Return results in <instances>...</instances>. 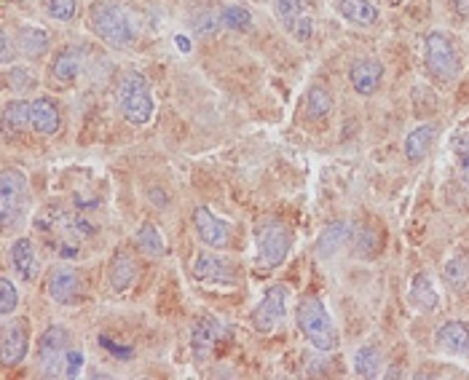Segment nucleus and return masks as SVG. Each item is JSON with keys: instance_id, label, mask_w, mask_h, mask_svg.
Returning <instances> with one entry per match:
<instances>
[{"instance_id": "f257e3e1", "label": "nucleus", "mask_w": 469, "mask_h": 380, "mask_svg": "<svg viewBox=\"0 0 469 380\" xmlns=\"http://www.w3.org/2000/svg\"><path fill=\"white\" fill-rule=\"evenodd\" d=\"M35 228L44 236L46 247L54 255H59V258H75L81 244H83V239H86L83 233H89V225L83 219L64 212L57 204H52V207L38 212Z\"/></svg>"}, {"instance_id": "f03ea898", "label": "nucleus", "mask_w": 469, "mask_h": 380, "mask_svg": "<svg viewBox=\"0 0 469 380\" xmlns=\"http://www.w3.org/2000/svg\"><path fill=\"white\" fill-rule=\"evenodd\" d=\"M295 325L319 354H330L338 348V340H341L338 329H336V322H333L327 306L319 297H308L298 306Z\"/></svg>"}, {"instance_id": "7ed1b4c3", "label": "nucleus", "mask_w": 469, "mask_h": 380, "mask_svg": "<svg viewBox=\"0 0 469 380\" xmlns=\"http://www.w3.org/2000/svg\"><path fill=\"white\" fill-rule=\"evenodd\" d=\"M89 24L100 41L116 49H126L134 44V24L116 0H94L89 8Z\"/></svg>"}, {"instance_id": "20e7f679", "label": "nucleus", "mask_w": 469, "mask_h": 380, "mask_svg": "<svg viewBox=\"0 0 469 380\" xmlns=\"http://www.w3.org/2000/svg\"><path fill=\"white\" fill-rule=\"evenodd\" d=\"M116 102L121 115L132 123V126H145L153 115V94H151V83L142 73H123L118 81Z\"/></svg>"}, {"instance_id": "39448f33", "label": "nucleus", "mask_w": 469, "mask_h": 380, "mask_svg": "<svg viewBox=\"0 0 469 380\" xmlns=\"http://www.w3.org/2000/svg\"><path fill=\"white\" fill-rule=\"evenodd\" d=\"M255 244H258V266L260 268H277L288 260L293 236L290 228L279 219H266L255 230Z\"/></svg>"}, {"instance_id": "423d86ee", "label": "nucleus", "mask_w": 469, "mask_h": 380, "mask_svg": "<svg viewBox=\"0 0 469 380\" xmlns=\"http://www.w3.org/2000/svg\"><path fill=\"white\" fill-rule=\"evenodd\" d=\"M27 177L22 169H3L0 174V222L14 228L27 212Z\"/></svg>"}, {"instance_id": "0eeeda50", "label": "nucleus", "mask_w": 469, "mask_h": 380, "mask_svg": "<svg viewBox=\"0 0 469 380\" xmlns=\"http://www.w3.org/2000/svg\"><path fill=\"white\" fill-rule=\"evenodd\" d=\"M38 362L46 378L67 375L70 365V332L64 326H49L38 340Z\"/></svg>"}, {"instance_id": "6e6552de", "label": "nucleus", "mask_w": 469, "mask_h": 380, "mask_svg": "<svg viewBox=\"0 0 469 380\" xmlns=\"http://www.w3.org/2000/svg\"><path fill=\"white\" fill-rule=\"evenodd\" d=\"M424 62L429 73L440 81H454L462 70V59L454 41L445 33H429L424 44Z\"/></svg>"}, {"instance_id": "1a4fd4ad", "label": "nucleus", "mask_w": 469, "mask_h": 380, "mask_svg": "<svg viewBox=\"0 0 469 380\" xmlns=\"http://www.w3.org/2000/svg\"><path fill=\"white\" fill-rule=\"evenodd\" d=\"M288 297H290V292H288L285 284L271 287L263 295V300L255 306L252 317H249L252 329H258V332H274L277 326L282 325L288 319Z\"/></svg>"}, {"instance_id": "9d476101", "label": "nucleus", "mask_w": 469, "mask_h": 380, "mask_svg": "<svg viewBox=\"0 0 469 380\" xmlns=\"http://www.w3.org/2000/svg\"><path fill=\"white\" fill-rule=\"evenodd\" d=\"M193 228H196V236L201 239V244H207L210 249H229L231 247V225L218 215H212V209L196 207L193 209Z\"/></svg>"}, {"instance_id": "9b49d317", "label": "nucleus", "mask_w": 469, "mask_h": 380, "mask_svg": "<svg viewBox=\"0 0 469 380\" xmlns=\"http://www.w3.org/2000/svg\"><path fill=\"white\" fill-rule=\"evenodd\" d=\"M27 346H30V332L22 319L3 325V332H0V362H3V367L19 365L27 356Z\"/></svg>"}, {"instance_id": "f8f14e48", "label": "nucleus", "mask_w": 469, "mask_h": 380, "mask_svg": "<svg viewBox=\"0 0 469 380\" xmlns=\"http://www.w3.org/2000/svg\"><path fill=\"white\" fill-rule=\"evenodd\" d=\"M274 14L298 41H308L311 38L314 24H311L306 0H274Z\"/></svg>"}, {"instance_id": "ddd939ff", "label": "nucleus", "mask_w": 469, "mask_h": 380, "mask_svg": "<svg viewBox=\"0 0 469 380\" xmlns=\"http://www.w3.org/2000/svg\"><path fill=\"white\" fill-rule=\"evenodd\" d=\"M8 258H11V268L16 271V276L22 281H27V284L38 281V276H41V255H38V249H35V244L30 239H24V236L16 239L11 244Z\"/></svg>"}, {"instance_id": "4468645a", "label": "nucleus", "mask_w": 469, "mask_h": 380, "mask_svg": "<svg viewBox=\"0 0 469 380\" xmlns=\"http://www.w3.org/2000/svg\"><path fill=\"white\" fill-rule=\"evenodd\" d=\"M193 276L199 281H212V284H234L236 268L231 266V260L212 255V252H201L193 260Z\"/></svg>"}, {"instance_id": "2eb2a0df", "label": "nucleus", "mask_w": 469, "mask_h": 380, "mask_svg": "<svg viewBox=\"0 0 469 380\" xmlns=\"http://www.w3.org/2000/svg\"><path fill=\"white\" fill-rule=\"evenodd\" d=\"M349 81L357 94L370 97L378 92V86L384 81V64L378 59H357L349 67Z\"/></svg>"}, {"instance_id": "dca6fc26", "label": "nucleus", "mask_w": 469, "mask_h": 380, "mask_svg": "<svg viewBox=\"0 0 469 380\" xmlns=\"http://www.w3.org/2000/svg\"><path fill=\"white\" fill-rule=\"evenodd\" d=\"M30 105H33V110H30V126H33V132H38L44 137H54L59 129H62V115H59L57 102L49 100V97H38Z\"/></svg>"}, {"instance_id": "f3484780", "label": "nucleus", "mask_w": 469, "mask_h": 380, "mask_svg": "<svg viewBox=\"0 0 469 380\" xmlns=\"http://www.w3.org/2000/svg\"><path fill=\"white\" fill-rule=\"evenodd\" d=\"M220 337H223V326H220L218 319H210V317L199 319V322L193 325V329H191V346H193L196 359L204 362V359L212 354V348L218 346Z\"/></svg>"}, {"instance_id": "a211bd4d", "label": "nucleus", "mask_w": 469, "mask_h": 380, "mask_svg": "<svg viewBox=\"0 0 469 380\" xmlns=\"http://www.w3.org/2000/svg\"><path fill=\"white\" fill-rule=\"evenodd\" d=\"M352 239V225L347 222V219H336V222H330L322 233H319V239H317V258H322V260H330V258H336L338 252H341V247L347 244Z\"/></svg>"}, {"instance_id": "6ab92c4d", "label": "nucleus", "mask_w": 469, "mask_h": 380, "mask_svg": "<svg viewBox=\"0 0 469 380\" xmlns=\"http://www.w3.org/2000/svg\"><path fill=\"white\" fill-rule=\"evenodd\" d=\"M435 343L448 351V354H456V356H469V326L464 322H445V325L437 326L435 332Z\"/></svg>"}, {"instance_id": "aec40b11", "label": "nucleus", "mask_w": 469, "mask_h": 380, "mask_svg": "<svg viewBox=\"0 0 469 380\" xmlns=\"http://www.w3.org/2000/svg\"><path fill=\"white\" fill-rule=\"evenodd\" d=\"M83 62H86V49L83 46H67L62 49L52 64V78L59 83H73L81 70H83Z\"/></svg>"}, {"instance_id": "412c9836", "label": "nucleus", "mask_w": 469, "mask_h": 380, "mask_svg": "<svg viewBox=\"0 0 469 380\" xmlns=\"http://www.w3.org/2000/svg\"><path fill=\"white\" fill-rule=\"evenodd\" d=\"M78 289H81V278L67 266H57L49 276V297L54 303H73Z\"/></svg>"}, {"instance_id": "4be33fe9", "label": "nucleus", "mask_w": 469, "mask_h": 380, "mask_svg": "<svg viewBox=\"0 0 469 380\" xmlns=\"http://www.w3.org/2000/svg\"><path fill=\"white\" fill-rule=\"evenodd\" d=\"M408 300H411L413 308H418L421 314H432L440 303V295L432 284V276L426 271L415 273L411 281V289H408Z\"/></svg>"}, {"instance_id": "5701e85b", "label": "nucleus", "mask_w": 469, "mask_h": 380, "mask_svg": "<svg viewBox=\"0 0 469 380\" xmlns=\"http://www.w3.org/2000/svg\"><path fill=\"white\" fill-rule=\"evenodd\" d=\"M435 137H437V123H418L405 137V159L411 163L424 161L432 142H435Z\"/></svg>"}, {"instance_id": "b1692460", "label": "nucleus", "mask_w": 469, "mask_h": 380, "mask_svg": "<svg viewBox=\"0 0 469 380\" xmlns=\"http://www.w3.org/2000/svg\"><path fill=\"white\" fill-rule=\"evenodd\" d=\"M49 41H52L49 33L41 30V27H22L16 33V49L27 59H38V56L46 54L49 52Z\"/></svg>"}, {"instance_id": "393cba45", "label": "nucleus", "mask_w": 469, "mask_h": 380, "mask_svg": "<svg viewBox=\"0 0 469 380\" xmlns=\"http://www.w3.org/2000/svg\"><path fill=\"white\" fill-rule=\"evenodd\" d=\"M338 11L347 22L359 27H373L378 22V8L370 0H338Z\"/></svg>"}, {"instance_id": "a878e982", "label": "nucleus", "mask_w": 469, "mask_h": 380, "mask_svg": "<svg viewBox=\"0 0 469 380\" xmlns=\"http://www.w3.org/2000/svg\"><path fill=\"white\" fill-rule=\"evenodd\" d=\"M108 278H111V287L116 292H126L134 284V278H137V263H134V258L116 255L113 263H111V268H108Z\"/></svg>"}, {"instance_id": "bb28decb", "label": "nucleus", "mask_w": 469, "mask_h": 380, "mask_svg": "<svg viewBox=\"0 0 469 380\" xmlns=\"http://www.w3.org/2000/svg\"><path fill=\"white\" fill-rule=\"evenodd\" d=\"M443 278L456 295H469V258H451L443 268Z\"/></svg>"}, {"instance_id": "cd10ccee", "label": "nucleus", "mask_w": 469, "mask_h": 380, "mask_svg": "<svg viewBox=\"0 0 469 380\" xmlns=\"http://www.w3.org/2000/svg\"><path fill=\"white\" fill-rule=\"evenodd\" d=\"M381 365H384V359L376 346H362L354 354V375H359V378H378Z\"/></svg>"}, {"instance_id": "c85d7f7f", "label": "nucleus", "mask_w": 469, "mask_h": 380, "mask_svg": "<svg viewBox=\"0 0 469 380\" xmlns=\"http://www.w3.org/2000/svg\"><path fill=\"white\" fill-rule=\"evenodd\" d=\"M30 110H33L30 102H24V100H11V102L3 108V129H5L8 134H16V132L27 129V126H30Z\"/></svg>"}, {"instance_id": "c756f323", "label": "nucleus", "mask_w": 469, "mask_h": 380, "mask_svg": "<svg viewBox=\"0 0 469 380\" xmlns=\"http://www.w3.org/2000/svg\"><path fill=\"white\" fill-rule=\"evenodd\" d=\"M333 110V97L325 86H311L308 94H306V115L311 121H319L325 118L327 112Z\"/></svg>"}, {"instance_id": "7c9ffc66", "label": "nucleus", "mask_w": 469, "mask_h": 380, "mask_svg": "<svg viewBox=\"0 0 469 380\" xmlns=\"http://www.w3.org/2000/svg\"><path fill=\"white\" fill-rule=\"evenodd\" d=\"M137 247L148 258H161L164 255V239L159 236L156 225H151V222L140 225V230H137Z\"/></svg>"}, {"instance_id": "2f4dec72", "label": "nucleus", "mask_w": 469, "mask_h": 380, "mask_svg": "<svg viewBox=\"0 0 469 380\" xmlns=\"http://www.w3.org/2000/svg\"><path fill=\"white\" fill-rule=\"evenodd\" d=\"M220 24L234 30V33H244V30L252 27V14L244 5H226L220 11Z\"/></svg>"}, {"instance_id": "473e14b6", "label": "nucleus", "mask_w": 469, "mask_h": 380, "mask_svg": "<svg viewBox=\"0 0 469 380\" xmlns=\"http://www.w3.org/2000/svg\"><path fill=\"white\" fill-rule=\"evenodd\" d=\"M354 239V252L357 255H362V258H373L376 252H378V247H381V236L378 233H373V230H359Z\"/></svg>"}, {"instance_id": "72a5a7b5", "label": "nucleus", "mask_w": 469, "mask_h": 380, "mask_svg": "<svg viewBox=\"0 0 469 380\" xmlns=\"http://www.w3.org/2000/svg\"><path fill=\"white\" fill-rule=\"evenodd\" d=\"M19 306V292L11 284V278H0V317H11Z\"/></svg>"}, {"instance_id": "f704fd0d", "label": "nucleus", "mask_w": 469, "mask_h": 380, "mask_svg": "<svg viewBox=\"0 0 469 380\" xmlns=\"http://www.w3.org/2000/svg\"><path fill=\"white\" fill-rule=\"evenodd\" d=\"M454 151H456V161H459V171L464 185H469V129L459 132L454 140Z\"/></svg>"}, {"instance_id": "c9c22d12", "label": "nucleus", "mask_w": 469, "mask_h": 380, "mask_svg": "<svg viewBox=\"0 0 469 380\" xmlns=\"http://www.w3.org/2000/svg\"><path fill=\"white\" fill-rule=\"evenodd\" d=\"M78 14V3L75 0H49V16L57 22H70Z\"/></svg>"}, {"instance_id": "e433bc0d", "label": "nucleus", "mask_w": 469, "mask_h": 380, "mask_svg": "<svg viewBox=\"0 0 469 380\" xmlns=\"http://www.w3.org/2000/svg\"><path fill=\"white\" fill-rule=\"evenodd\" d=\"M33 83H35V78L24 70V67H14L11 73H8V86L14 89V92H24V89H33Z\"/></svg>"}, {"instance_id": "4c0bfd02", "label": "nucleus", "mask_w": 469, "mask_h": 380, "mask_svg": "<svg viewBox=\"0 0 469 380\" xmlns=\"http://www.w3.org/2000/svg\"><path fill=\"white\" fill-rule=\"evenodd\" d=\"M11 59H14V44H11V35L3 30V35H0V62L11 64Z\"/></svg>"}, {"instance_id": "58836bf2", "label": "nucleus", "mask_w": 469, "mask_h": 380, "mask_svg": "<svg viewBox=\"0 0 469 380\" xmlns=\"http://www.w3.org/2000/svg\"><path fill=\"white\" fill-rule=\"evenodd\" d=\"M454 5L459 8V14H464V16L469 14V0H454Z\"/></svg>"}, {"instance_id": "ea45409f", "label": "nucleus", "mask_w": 469, "mask_h": 380, "mask_svg": "<svg viewBox=\"0 0 469 380\" xmlns=\"http://www.w3.org/2000/svg\"><path fill=\"white\" fill-rule=\"evenodd\" d=\"M177 44H180V49H182V52H188V41H185V38H177Z\"/></svg>"}]
</instances>
